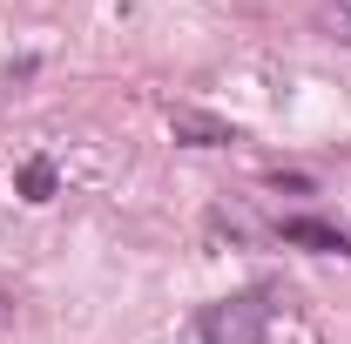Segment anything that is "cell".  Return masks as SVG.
<instances>
[{
  "mask_svg": "<svg viewBox=\"0 0 351 344\" xmlns=\"http://www.w3.org/2000/svg\"><path fill=\"white\" fill-rule=\"evenodd\" d=\"M277 236L298 243V250H317V257H351V236L338 230V223H324V216H284Z\"/></svg>",
  "mask_w": 351,
  "mask_h": 344,
  "instance_id": "7a4b0ae2",
  "label": "cell"
},
{
  "mask_svg": "<svg viewBox=\"0 0 351 344\" xmlns=\"http://www.w3.org/2000/svg\"><path fill=\"white\" fill-rule=\"evenodd\" d=\"M270 324H277V284H250L237 297H217L196 310L203 344H270Z\"/></svg>",
  "mask_w": 351,
  "mask_h": 344,
  "instance_id": "6da1fadb",
  "label": "cell"
},
{
  "mask_svg": "<svg viewBox=\"0 0 351 344\" xmlns=\"http://www.w3.org/2000/svg\"><path fill=\"white\" fill-rule=\"evenodd\" d=\"M54 182H61V169H54L47 156H34V162L21 169V196H27V203H47V196H54Z\"/></svg>",
  "mask_w": 351,
  "mask_h": 344,
  "instance_id": "277c9868",
  "label": "cell"
},
{
  "mask_svg": "<svg viewBox=\"0 0 351 344\" xmlns=\"http://www.w3.org/2000/svg\"><path fill=\"white\" fill-rule=\"evenodd\" d=\"M176 135H189L196 149H217V142H237V129H223V122H210V115H189V108H176L169 115Z\"/></svg>",
  "mask_w": 351,
  "mask_h": 344,
  "instance_id": "3957f363",
  "label": "cell"
}]
</instances>
